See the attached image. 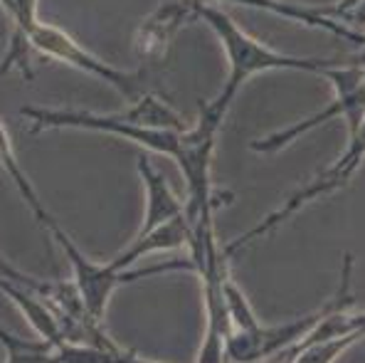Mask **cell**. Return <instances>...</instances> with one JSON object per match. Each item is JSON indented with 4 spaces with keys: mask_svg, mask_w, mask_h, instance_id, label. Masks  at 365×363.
<instances>
[{
    "mask_svg": "<svg viewBox=\"0 0 365 363\" xmlns=\"http://www.w3.org/2000/svg\"><path fill=\"white\" fill-rule=\"evenodd\" d=\"M197 18L205 20V25L217 35L220 45L227 57V79L222 89L217 92L215 101L222 104L225 109L232 106L237 92L250 82L252 77L264 72H309V74H324L329 67L341 65V60H326V57H297L279 52L274 47L264 45L262 40L245 33L235 18H230L225 10H220L212 3L197 5Z\"/></svg>",
    "mask_w": 365,
    "mask_h": 363,
    "instance_id": "1",
    "label": "cell"
},
{
    "mask_svg": "<svg viewBox=\"0 0 365 363\" xmlns=\"http://www.w3.org/2000/svg\"><path fill=\"white\" fill-rule=\"evenodd\" d=\"M35 50L45 57H52V60L62 62V65H69L79 72H87L91 77L101 79V82L111 84L114 89H119L126 99L136 101L146 94V84H148V72L141 69V72H123V69H116L106 62H101L99 57H94L91 52L84 50L74 37H69L64 30L52 28V25H45L40 20H32V23L23 25V28H13V40H10V50L8 57H5L0 72H8L13 67L25 69V77L32 79V72L28 69V52Z\"/></svg>",
    "mask_w": 365,
    "mask_h": 363,
    "instance_id": "2",
    "label": "cell"
},
{
    "mask_svg": "<svg viewBox=\"0 0 365 363\" xmlns=\"http://www.w3.org/2000/svg\"><path fill=\"white\" fill-rule=\"evenodd\" d=\"M363 161H365V119L361 121V126H358L356 131L348 133L346 148H343V153L329 165V168H324L316 178H311L309 183H304L302 188L294 190V193L289 195V198L284 200L277 210H272L269 215H267L264 220L257 223L252 230H247L245 235L235 237L232 242L225 245L222 255L227 260H232L235 255H240L242 250L250 247V245H255L259 237H264V235L274 232L277 227H282L284 223L294 215V213L304 210L309 203L329 198L331 193L346 188V185L351 183L353 175H356V170L363 165Z\"/></svg>",
    "mask_w": 365,
    "mask_h": 363,
    "instance_id": "3",
    "label": "cell"
},
{
    "mask_svg": "<svg viewBox=\"0 0 365 363\" xmlns=\"http://www.w3.org/2000/svg\"><path fill=\"white\" fill-rule=\"evenodd\" d=\"M324 79L331 82L334 89V97L329 104L324 106L316 114L306 116V119L297 121V124H289L279 131H272L262 138H255L250 143V148L255 153H277L282 148H287L289 143H294L297 138L306 136L309 131H314L316 126L329 124L331 119H343L346 121L348 133L356 131L365 119V77H363V65H336L329 67L324 74Z\"/></svg>",
    "mask_w": 365,
    "mask_h": 363,
    "instance_id": "4",
    "label": "cell"
},
{
    "mask_svg": "<svg viewBox=\"0 0 365 363\" xmlns=\"http://www.w3.org/2000/svg\"><path fill=\"white\" fill-rule=\"evenodd\" d=\"M47 232L55 237V242L60 245L64 257L72 265L74 287H77L79 299H82V304H84V312H87L91 322H96V324H101L111 295H114V290L119 285H123V282H133V280H141V277L160 275V272H170V270H192L190 262H173V265L148 267V270H138V272H126V270L121 272L111 262H106V265L91 262L87 255L79 252L74 240L69 237L57 223H52V225L47 227Z\"/></svg>",
    "mask_w": 365,
    "mask_h": 363,
    "instance_id": "5",
    "label": "cell"
},
{
    "mask_svg": "<svg viewBox=\"0 0 365 363\" xmlns=\"http://www.w3.org/2000/svg\"><path fill=\"white\" fill-rule=\"evenodd\" d=\"M334 304L336 295L324 307L306 314V317L294 319V322L274 324V327H267V324L259 322L250 331H232L227 346H225V356H227V361L235 363H262L269 359H282L287 351L302 344L306 336L319 327V322L331 312Z\"/></svg>",
    "mask_w": 365,
    "mask_h": 363,
    "instance_id": "6",
    "label": "cell"
},
{
    "mask_svg": "<svg viewBox=\"0 0 365 363\" xmlns=\"http://www.w3.org/2000/svg\"><path fill=\"white\" fill-rule=\"evenodd\" d=\"M197 5H200V0H175V3H165L163 8L148 15L136 33L138 57L148 65L160 60L173 42V37L187 23L197 20Z\"/></svg>",
    "mask_w": 365,
    "mask_h": 363,
    "instance_id": "7",
    "label": "cell"
},
{
    "mask_svg": "<svg viewBox=\"0 0 365 363\" xmlns=\"http://www.w3.org/2000/svg\"><path fill=\"white\" fill-rule=\"evenodd\" d=\"M138 175L146 188V213H143V225L138 235H148L155 227L185 215V203L173 193L165 175L158 168H153L148 156H138Z\"/></svg>",
    "mask_w": 365,
    "mask_h": 363,
    "instance_id": "8",
    "label": "cell"
},
{
    "mask_svg": "<svg viewBox=\"0 0 365 363\" xmlns=\"http://www.w3.org/2000/svg\"><path fill=\"white\" fill-rule=\"evenodd\" d=\"M187 242H190V227H187V223H185V215H180V218H175V220L165 223V225L155 227L153 232L136 235V240H133L123 252L116 255V257L111 260V265L123 272L128 265L138 262V260H143L146 255L187 247Z\"/></svg>",
    "mask_w": 365,
    "mask_h": 363,
    "instance_id": "9",
    "label": "cell"
},
{
    "mask_svg": "<svg viewBox=\"0 0 365 363\" xmlns=\"http://www.w3.org/2000/svg\"><path fill=\"white\" fill-rule=\"evenodd\" d=\"M0 165H3V170L10 175V180L15 183L20 198L28 203V208L32 210V215H35V220L40 223L45 230L52 225V223H57L55 218H52L50 213L45 210V205H42V200H40V195H37L35 185H32L30 178L25 175L23 165H20L18 153H15L13 138H10V133H8V129H5L3 121H0Z\"/></svg>",
    "mask_w": 365,
    "mask_h": 363,
    "instance_id": "10",
    "label": "cell"
},
{
    "mask_svg": "<svg viewBox=\"0 0 365 363\" xmlns=\"http://www.w3.org/2000/svg\"><path fill=\"white\" fill-rule=\"evenodd\" d=\"M225 302H227L230 322H232V331H250L259 324L255 309H252L250 299L245 297V292L237 287V282H232V277H225L222 282Z\"/></svg>",
    "mask_w": 365,
    "mask_h": 363,
    "instance_id": "11",
    "label": "cell"
},
{
    "mask_svg": "<svg viewBox=\"0 0 365 363\" xmlns=\"http://www.w3.org/2000/svg\"><path fill=\"white\" fill-rule=\"evenodd\" d=\"M0 341L8 346L10 361L8 363H52V344L42 341V344H30V341H20L10 336L8 331L0 329Z\"/></svg>",
    "mask_w": 365,
    "mask_h": 363,
    "instance_id": "12",
    "label": "cell"
},
{
    "mask_svg": "<svg viewBox=\"0 0 365 363\" xmlns=\"http://www.w3.org/2000/svg\"><path fill=\"white\" fill-rule=\"evenodd\" d=\"M326 15L336 23L346 25L351 30L363 33L365 28V0H338V3L326 5Z\"/></svg>",
    "mask_w": 365,
    "mask_h": 363,
    "instance_id": "13",
    "label": "cell"
},
{
    "mask_svg": "<svg viewBox=\"0 0 365 363\" xmlns=\"http://www.w3.org/2000/svg\"><path fill=\"white\" fill-rule=\"evenodd\" d=\"M0 292H3V295H8L15 304H20L25 299V290H23V287L15 285V282L10 280L8 275H3V272H0Z\"/></svg>",
    "mask_w": 365,
    "mask_h": 363,
    "instance_id": "14",
    "label": "cell"
}]
</instances>
